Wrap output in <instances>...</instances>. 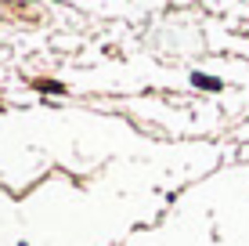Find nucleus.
<instances>
[{"label": "nucleus", "instance_id": "f257e3e1", "mask_svg": "<svg viewBox=\"0 0 249 246\" xmlns=\"http://www.w3.org/2000/svg\"><path fill=\"white\" fill-rule=\"evenodd\" d=\"M195 83L206 91H220V80H210V76H202V73H195Z\"/></svg>", "mask_w": 249, "mask_h": 246}]
</instances>
